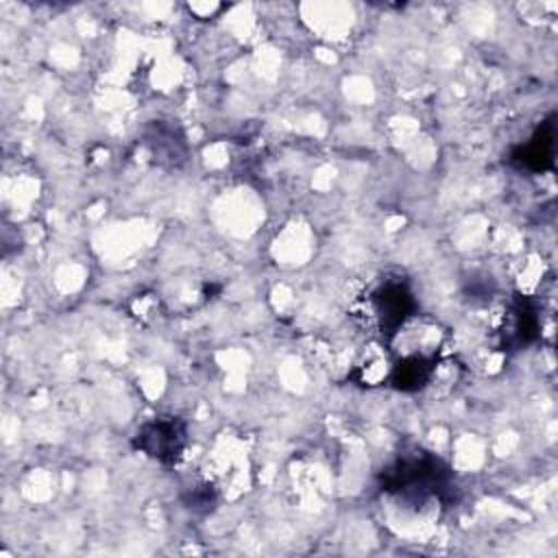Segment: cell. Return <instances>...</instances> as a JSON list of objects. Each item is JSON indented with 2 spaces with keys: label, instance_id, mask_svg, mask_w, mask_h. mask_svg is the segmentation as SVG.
<instances>
[{
  "label": "cell",
  "instance_id": "4",
  "mask_svg": "<svg viewBox=\"0 0 558 558\" xmlns=\"http://www.w3.org/2000/svg\"><path fill=\"white\" fill-rule=\"evenodd\" d=\"M512 159L527 170H545L551 166L554 161V126L547 124L543 129H538V133L525 144L521 146Z\"/></svg>",
  "mask_w": 558,
  "mask_h": 558
},
{
  "label": "cell",
  "instance_id": "2",
  "mask_svg": "<svg viewBox=\"0 0 558 558\" xmlns=\"http://www.w3.org/2000/svg\"><path fill=\"white\" fill-rule=\"evenodd\" d=\"M135 447L159 462H177L185 447V425L174 416L144 423L135 434Z\"/></svg>",
  "mask_w": 558,
  "mask_h": 558
},
{
  "label": "cell",
  "instance_id": "1",
  "mask_svg": "<svg viewBox=\"0 0 558 558\" xmlns=\"http://www.w3.org/2000/svg\"><path fill=\"white\" fill-rule=\"evenodd\" d=\"M449 469L438 458L421 453L401 458L388 471H384V490L408 497H436L449 488Z\"/></svg>",
  "mask_w": 558,
  "mask_h": 558
},
{
  "label": "cell",
  "instance_id": "5",
  "mask_svg": "<svg viewBox=\"0 0 558 558\" xmlns=\"http://www.w3.org/2000/svg\"><path fill=\"white\" fill-rule=\"evenodd\" d=\"M434 362L423 355H412L392 368V384L399 390H418L432 377Z\"/></svg>",
  "mask_w": 558,
  "mask_h": 558
},
{
  "label": "cell",
  "instance_id": "3",
  "mask_svg": "<svg viewBox=\"0 0 558 558\" xmlns=\"http://www.w3.org/2000/svg\"><path fill=\"white\" fill-rule=\"evenodd\" d=\"M414 307L416 303L412 292L399 281H388L371 294V312L381 333L386 336H392L395 331H399L405 325V320L412 316Z\"/></svg>",
  "mask_w": 558,
  "mask_h": 558
}]
</instances>
